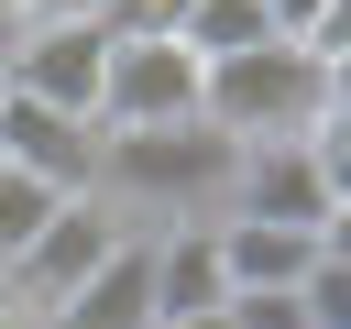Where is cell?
I'll list each match as a JSON object with an SVG mask.
<instances>
[{
	"instance_id": "14",
	"label": "cell",
	"mask_w": 351,
	"mask_h": 329,
	"mask_svg": "<svg viewBox=\"0 0 351 329\" xmlns=\"http://www.w3.org/2000/svg\"><path fill=\"white\" fill-rule=\"evenodd\" d=\"M219 329H307L296 285H252V296H219Z\"/></svg>"
},
{
	"instance_id": "9",
	"label": "cell",
	"mask_w": 351,
	"mask_h": 329,
	"mask_svg": "<svg viewBox=\"0 0 351 329\" xmlns=\"http://www.w3.org/2000/svg\"><path fill=\"white\" fill-rule=\"evenodd\" d=\"M44 329H154V263H143V230H121V252H110Z\"/></svg>"
},
{
	"instance_id": "3",
	"label": "cell",
	"mask_w": 351,
	"mask_h": 329,
	"mask_svg": "<svg viewBox=\"0 0 351 329\" xmlns=\"http://www.w3.org/2000/svg\"><path fill=\"white\" fill-rule=\"evenodd\" d=\"M219 219H274V230H307V241L351 252V197H340V175H329L307 143H241Z\"/></svg>"
},
{
	"instance_id": "15",
	"label": "cell",
	"mask_w": 351,
	"mask_h": 329,
	"mask_svg": "<svg viewBox=\"0 0 351 329\" xmlns=\"http://www.w3.org/2000/svg\"><path fill=\"white\" fill-rule=\"evenodd\" d=\"M11 44H22V11H0V66H11Z\"/></svg>"
},
{
	"instance_id": "7",
	"label": "cell",
	"mask_w": 351,
	"mask_h": 329,
	"mask_svg": "<svg viewBox=\"0 0 351 329\" xmlns=\"http://www.w3.org/2000/svg\"><path fill=\"white\" fill-rule=\"evenodd\" d=\"M0 164H22V175H44V186L88 197V175H99V121H66V110L0 88Z\"/></svg>"
},
{
	"instance_id": "2",
	"label": "cell",
	"mask_w": 351,
	"mask_h": 329,
	"mask_svg": "<svg viewBox=\"0 0 351 329\" xmlns=\"http://www.w3.org/2000/svg\"><path fill=\"white\" fill-rule=\"evenodd\" d=\"M340 110H351V77L318 66V55H296V44H252V55L197 66V121L219 143H307Z\"/></svg>"
},
{
	"instance_id": "18",
	"label": "cell",
	"mask_w": 351,
	"mask_h": 329,
	"mask_svg": "<svg viewBox=\"0 0 351 329\" xmlns=\"http://www.w3.org/2000/svg\"><path fill=\"white\" fill-rule=\"evenodd\" d=\"M0 11H22V0H0Z\"/></svg>"
},
{
	"instance_id": "17",
	"label": "cell",
	"mask_w": 351,
	"mask_h": 329,
	"mask_svg": "<svg viewBox=\"0 0 351 329\" xmlns=\"http://www.w3.org/2000/svg\"><path fill=\"white\" fill-rule=\"evenodd\" d=\"M0 329H33V318H22V307H0Z\"/></svg>"
},
{
	"instance_id": "12",
	"label": "cell",
	"mask_w": 351,
	"mask_h": 329,
	"mask_svg": "<svg viewBox=\"0 0 351 329\" xmlns=\"http://www.w3.org/2000/svg\"><path fill=\"white\" fill-rule=\"evenodd\" d=\"M66 208V186H44V175H22V164H0V274L44 241V219Z\"/></svg>"
},
{
	"instance_id": "11",
	"label": "cell",
	"mask_w": 351,
	"mask_h": 329,
	"mask_svg": "<svg viewBox=\"0 0 351 329\" xmlns=\"http://www.w3.org/2000/svg\"><path fill=\"white\" fill-rule=\"evenodd\" d=\"M176 44H186L197 66H219V55L274 44V22H263V0H186V11H176Z\"/></svg>"
},
{
	"instance_id": "16",
	"label": "cell",
	"mask_w": 351,
	"mask_h": 329,
	"mask_svg": "<svg viewBox=\"0 0 351 329\" xmlns=\"http://www.w3.org/2000/svg\"><path fill=\"white\" fill-rule=\"evenodd\" d=\"M165 329H219V318H165Z\"/></svg>"
},
{
	"instance_id": "4",
	"label": "cell",
	"mask_w": 351,
	"mask_h": 329,
	"mask_svg": "<svg viewBox=\"0 0 351 329\" xmlns=\"http://www.w3.org/2000/svg\"><path fill=\"white\" fill-rule=\"evenodd\" d=\"M110 252H121V219H110L99 197H66V208L44 219V241H33V252L0 274V307H22V318L44 329V318H55V307H66V296H77V285L110 263Z\"/></svg>"
},
{
	"instance_id": "6",
	"label": "cell",
	"mask_w": 351,
	"mask_h": 329,
	"mask_svg": "<svg viewBox=\"0 0 351 329\" xmlns=\"http://www.w3.org/2000/svg\"><path fill=\"white\" fill-rule=\"evenodd\" d=\"M99 66H110V33H99V22H22L0 88H11V99H44V110H66V121H99Z\"/></svg>"
},
{
	"instance_id": "5",
	"label": "cell",
	"mask_w": 351,
	"mask_h": 329,
	"mask_svg": "<svg viewBox=\"0 0 351 329\" xmlns=\"http://www.w3.org/2000/svg\"><path fill=\"white\" fill-rule=\"evenodd\" d=\"M165 121H197V55L176 33L110 44V66H99V132H165Z\"/></svg>"
},
{
	"instance_id": "1",
	"label": "cell",
	"mask_w": 351,
	"mask_h": 329,
	"mask_svg": "<svg viewBox=\"0 0 351 329\" xmlns=\"http://www.w3.org/2000/svg\"><path fill=\"white\" fill-rule=\"evenodd\" d=\"M230 164H241V143H219L208 121L99 132V175H88V197H99L121 230H197V219H219Z\"/></svg>"
},
{
	"instance_id": "8",
	"label": "cell",
	"mask_w": 351,
	"mask_h": 329,
	"mask_svg": "<svg viewBox=\"0 0 351 329\" xmlns=\"http://www.w3.org/2000/svg\"><path fill=\"white\" fill-rule=\"evenodd\" d=\"M143 263H154V329H165V318H219L230 274H219V252H208V219H197V230H143Z\"/></svg>"
},
{
	"instance_id": "10",
	"label": "cell",
	"mask_w": 351,
	"mask_h": 329,
	"mask_svg": "<svg viewBox=\"0 0 351 329\" xmlns=\"http://www.w3.org/2000/svg\"><path fill=\"white\" fill-rule=\"evenodd\" d=\"M208 252H219V274H230V296H252V285H296L329 241H307V230H274V219H208Z\"/></svg>"
},
{
	"instance_id": "13",
	"label": "cell",
	"mask_w": 351,
	"mask_h": 329,
	"mask_svg": "<svg viewBox=\"0 0 351 329\" xmlns=\"http://www.w3.org/2000/svg\"><path fill=\"white\" fill-rule=\"evenodd\" d=\"M296 307H307V329H351V252H318L296 274Z\"/></svg>"
}]
</instances>
